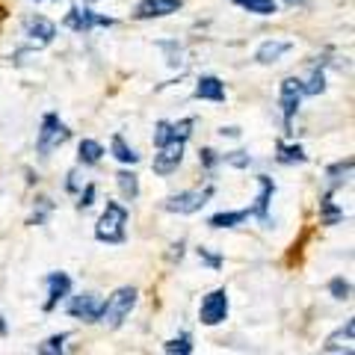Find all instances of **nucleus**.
<instances>
[{
  "label": "nucleus",
  "instance_id": "nucleus-1",
  "mask_svg": "<svg viewBox=\"0 0 355 355\" xmlns=\"http://www.w3.org/2000/svg\"><path fill=\"white\" fill-rule=\"evenodd\" d=\"M128 219H130V210L125 202H110L107 198V207L101 210V216L95 222V240L98 243H107V246H121L128 237Z\"/></svg>",
  "mask_w": 355,
  "mask_h": 355
},
{
  "label": "nucleus",
  "instance_id": "nucleus-2",
  "mask_svg": "<svg viewBox=\"0 0 355 355\" xmlns=\"http://www.w3.org/2000/svg\"><path fill=\"white\" fill-rule=\"evenodd\" d=\"M139 302V291L133 284H125V287H116L113 293H110L104 299V314H101V323L110 329V331H116L125 326V320L133 314V308H137Z\"/></svg>",
  "mask_w": 355,
  "mask_h": 355
},
{
  "label": "nucleus",
  "instance_id": "nucleus-3",
  "mask_svg": "<svg viewBox=\"0 0 355 355\" xmlns=\"http://www.w3.org/2000/svg\"><path fill=\"white\" fill-rule=\"evenodd\" d=\"M71 139V128L60 119V113H44L36 130V154L42 160H48L53 151L62 148Z\"/></svg>",
  "mask_w": 355,
  "mask_h": 355
},
{
  "label": "nucleus",
  "instance_id": "nucleus-4",
  "mask_svg": "<svg viewBox=\"0 0 355 355\" xmlns=\"http://www.w3.org/2000/svg\"><path fill=\"white\" fill-rule=\"evenodd\" d=\"M214 193H216V184L210 181V184H205V187H193V190H178V193H172V196H166L163 198V210L166 214H178V216H193V214H198L210 198H214Z\"/></svg>",
  "mask_w": 355,
  "mask_h": 355
},
{
  "label": "nucleus",
  "instance_id": "nucleus-5",
  "mask_svg": "<svg viewBox=\"0 0 355 355\" xmlns=\"http://www.w3.org/2000/svg\"><path fill=\"white\" fill-rule=\"evenodd\" d=\"M305 101V92H302V77H284L279 83V113H282V125L284 133H293V121L299 116V107Z\"/></svg>",
  "mask_w": 355,
  "mask_h": 355
},
{
  "label": "nucleus",
  "instance_id": "nucleus-6",
  "mask_svg": "<svg viewBox=\"0 0 355 355\" xmlns=\"http://www.w3.org/2000/svg\"><path fill=\"white\" fill-rule=\"evenodd\" d=\"M231 314V296H228V287H214L202 296L198 302V323L207 326V329H216L228 320Z\"/></svg>",
  "mask_w": 355,
  "mask_h": 355
},
{
  "label": "nucleus",
  "instance_id": "nucleus-7",
  "mask_svg": "<svg viewBox=\"0 0 355 355\" xmlns=\"http://www.w3.org/2000/svg\"><path fill=\"white\" fill-rule=\"evenodd\" d=\"M65 311H69V317L77 320V323H86V326H95L101 323V314H104V296L95 293V291H83L77 296H69L65 299Z\"/></svg>",
  "mask_w": 355,
  "mask_h": 355
},
{
  "label": "nucleus",
  "instance_id": "nucleus-8",
  "mask_svg": "<svg viewBox=\"0 0 355 355\" xmlns=\"http://www.w3.org/2000/svg\"><path fill=\"white\" fill-rule=\"evenodd\" d=\"M62 27L77 33V36H86V33H92L95 27H116V18L113 15H101V12H95V9H89V6L74 3L69 12H65Z\"/></svg>",
  "mask_w": 355,
  "mask_h": 355
},
{
  "label": "nucleus",
  "instance_id": "nucleus-9",
  "mask_svg": "<svg viewBox=\"0 0 355 355\" xmlns=\"http://www.w3.org/2000/svg\"><path fill=\"white\" fill-rule=\"evenodd\" d=\"M44 287H48V296H44V302H42V311L44 314H51V311H57L65 299L71 296V275L69 272H62V270H53L44 275Z\"/></svg>",
  "mask_w": 355,
  "mask_h": 355
},
{
  "label": "nucleus",
  "instance_id": "nucleus-10",
  "mask_svg": "<svg viewBox=\"0 0 355 355\" xmlns=\"http://www.w3.org/2000/svg\"><path fill=\"white\" fill-rule=\"evenodd\" d=\"M184 148H187V142H166L163 148H157V154H154V160H151V172L157 175V178H169L175 175L178 169H181V163H184Z\"/></svg>",
  "mask_w": 355,
  "mask_h": 355
},
{
  "label": "nucleus",
  "instance_id": "nucleus-11",
  "mask_svg": "<svg viewBox=\"0 0 355 355\" xmlns=\"http://www.w3.org/2000/svg\"><path fill=\"white\" fill-rule=\"evenodd\" d=\"M258 184V196H254V205L252 210V219H258L263 228H272V219H270V207H272V196H275V181L270 175H258L254 178Z\"/></svg>",
  "mask_w": 355,
  "mask_h": 355
},
{
  "label": "nucleus",
  "instance_id": "nucleus-12",
  "mask_svg": "<svg viewBox=\"0 0 355 355\" xmlns=\"http://www.w3.org/2000/svg\"><path fill=\"white\" fill-rule=\"evenodd\" d=\"M24 36L30 48H48L57 39V24L48 15H27L24 18Z\"/></svg>",
  "mask_w": 355,
  "mask_h": 355
},
{
  "label": "nucleus",
  "instance_id": "nucleus-13",
  "mask_svg": "<svg viewBox=\"0 0 355 355\" xmlns=\"http://www.w3.org/2000/svg\"><path fill=\"white\" fill-rule=\"evenodd\" d=\"M184 9V0H139L133 6L130 18L133 21H157V18H169Z\"/></svg>",
  "mask_w": 355,
  "mask_h": 355
},
{
  "label": "nucleus",
  "instance_id": "nucleus-14",
  "mask_svg": "<svg viewBox=\"0 0 355 355\" xmlns=\"http://www.w3.org/2000/svg\"><path fill=\"white\" fill-rule=\"evenodd\" d=\"M193 95L198 98V101H207V104H225V83H222V77L216 74H202L196 80V89H193Z\"/></svg>",
  "mask_w": 355,
  "mask_h": 355
},
{
  "label": "nucleus",
  "instance_id": "nucleus-15",
  "mask_svg": "<svg viewBox=\"0 0 355 355\" xmlns=\"http://www.w3.org/2000/svg\"><path fill=\"white\" fill-rule=\"evenodd\" d=\"M293 51V42H287V39H263L258 44V51H254V62L258 65H275V62H282L287 53Z\"/></svg>",
  "mask_w": 355,
  "mask_h": 355
},
{
  "label": "nucleus",
  "instance_id": "nucleus-16",
  "mask_svg": "<svg viewBox=\"0 0 355 355\" xmlns=\"http://www.w3.org/2000/svg\"><path fill=\"white\" fill-rule=\"evenodd\" d=\"M352 338H355V323H352V317H349L347 323L338 326L326 338V343H323L326 355H352Z\"/></svg>",
  "mask_w": 355,
  "mask_h": 355
},
{
  "label": "nucleus",
  "instance_id": "nucleus-17",
  "mask_svg": "<svg viewBox=\"0 0 355 355\" xmlns=\"http://www.w3.org/2000/svg\"><path fill=\"white\" fill-rule=\"evenodd\" d=\"M352 169H355V160H352V157L326 166V193L343 190V187L349 184V178H352Z\"/></svg>",
  "mask_w": 355,
  "mask_h": 355
},
{
  "label": "nucleus",
  "instance_id": "nucleus-18",
  "mask_svg": "<svg viewBox=\"0 0 355 355\" xmlns=\"http://www.w3.org/2000/svg\"><path fill=\"white\" fill-rule=\"evenodd\" d=\"M317 219H320V225H326V228H335V225H340V222L347 219L343 207L335 202V193L323 190V196H320V205H317Z\"/></svg>",
  "mask_w": 355,
  "mask_h": 355
},
{
  "label": "nucleus",
  "instance_id": "nucleus-19",
  "mask_svg": "<svg viewBox=\"0 0 355 355\" xmlns=\"http://www.w3.org/2000/svg\"><path fill=\"white\" fill-rule=\"evenodd\" d=\"M252 219V210L249 207H240V210H219V214H214L207 219V228L214 231H228V228H240L243 222Z\"/></svg>",
  "mask_w": 355,
  "mask_h": 355
},
{
  "label": "nucleus",
  "instance_id": "nucleus-20",
  "mask_svg": "<svg viewBox=\"0 0 355 355\" xmlns=\"http://www.w3.org/2000/svg\"><path fill=\"white\" fill-rule=\"evenodd\" d=\"M275 163H282V166H302V163H308L305 146H302V142L279 139V142H275Z\"/></svg>",
  "mask_w": 355,
  "mask_h": 355
},
{
  "label": "nucleus",
  "instance_id": "nucleus-21",
  "mask_svg": "<svg viewBox=\"0 0 355 355\" xmlns=\"http://www.w3.org/2000/svg\"><path fill=\"white\" fill-rule=\"evenodd\" d=\"M104 154H107V148L98 139L86 137V139L77 142V166H80V169H92V166H98L104 160Z\"/></svg>",
  "mask_w": 355,
  "mask_h": 355
},
{
  "label": "nucleus",
  "instance_id": "nucleus-22",
  "mask_svg": "<svg viewBox=\"0 0 355 355\" xmlns=\"http://www.w3.org/2000/svg\"><path fill=\"white\" fill-rule=\"evenodd\" d=\"M110 154L121 163V166H128V169H133V166L139 163V154H137V148L130 146V142L121 137V133H113V139H110Z\"/></svg>",
  "mask_w": 355,
  "mask_h": 355
},
{
  "label": "nucleus",
  "instance_id": "nucleus-23",
  "mask_svg": "<svg viewBox=\"0 0 355 355\" xmlns=\"http://www.w3.org/2000/svg\"><path fill=\"white\" fill-rule=\"evenodd\" d=\"M53 210H57V202H53L51 196H36V202H33V210H30V216H27V225H30V228L48 225V219H51Z\"/></svg>",
  "mask_w": 355,
  "mask_h": 355
},
{
  "label": "nucleus",
  "instance_id": "nucleus-24",
  "mask_svg": "<svg viewBox=\"0 0 355 355\" xmlns=\"http://www.w3.org/2000/svg\"><path fill=\"white\" fill-rule=\"evenodd\" d=\"M116 187H119V193L125 202H137L139 198V175L133 169H128V166L116 172Z\"/></svg>",
  "mask_w": 355,
  "mask_h": 355
},
{
  "label": "nucleus",
  "instance_id": "nucleus-25",
  "mask_svg": "<svg viewBox=\"0 0 355 355\" xmlns=\"http://www.w3.org/2000/svg\"><path fill=\"white\" fill-rule=\"evenodd\" d=\"M302 92H305V98H314V95L326 92V62L311 65L308 80H302Z\"/></svg>",
  "mask_w": 355,
  "mask_h": 355
},
{
  "label": "nucleus",
  "instance_id": "nucleus-26",
  "mask_svg": "<svg viewBox=\"0 0 355 355\" xmlns=\"http://www.w3.org/2000/svg\"><path fill=\"white\" fill-rule=\"evenodd\" d=\"M234 6H240L243 12L249 15H261V18H270L279 12V0H231Z\"/></svg>",
  "mask_w": 355,
  "mask_h": 355
},
{
  "label": "nucleus",
  "instance_id": "nucleus-27",
  "mask_svg": "<svg viewBox=\"0 0 355 355\" xmlns=\"http://www.w3.org/2000/svg\"><path fill=\"white\" fill-rule=\"evenodd\" d=\"M163 355H193V331L181 329L163 343Z\"/></svg>",
  "mask_w": 355,
  "mask_h": 355
},
{
  "label": "nucleus",
  "instance_id": "nucleus-28",
  "mask_svg": "<svg viewBox=\"0 0 355 355\" xmlns=\"http://www.w3.org/2000/svg\"><path fill=\"white\" fill-rule=\"evenodd\" d=\"M69 340H71V331H57V335L44 338L39 343V355H69Z\"/></svg>",
  "mask_w": 355,
  "mask_h": 355
},
{
  "label": "nucleus",
  "instance_id": "nucleus-29",
  "mask_svg": "<svg viewBox=\"0 0 355 355\" xmlns=\"http://www.w3.org/2000/svg\"><path fill=\"white\" fill-rule=\"evenodd\" d=\"M157 48L166 53V65H172V69H181L184 65V44L178 39H160Z\"/></svg>",
  "mask_w": 355,
  "mask_h": 355
},
{
  "label": "nucleus",
  "instance_id": "nucleus-30",
  "mask_svg": "<svg viewBox=\"0 0 355 355\" xmlns=\"http://www.w3.org/2000/svg\"><path fill=\"white\" fill-rule=\"evenodd\" d=\"M219 160H222V166H228V169H237V172L249 169V166L254 163V160H252V154H249V151H243V148H234V151L219 154Z\"/></svg>",
  "mask_w": 355,
  "mask_h": 355
},
{
  "label": "nucleus",
  "instance_id": "nucleus-31",
  "mask_svg": "<svg viewBox=\"0 0 355 355\" xmlns=\"http://www.w3.org/2000/svg\"><path fill=\"white\" fill-rule=\"evenodd\" d=\"M196 254H198V261H202L210 272H219L222 266H225V254L216 252V249H210V246H196Z\"/></svg>",
  "mask_w": 355,
  "mask_h": 355
},
{
  "label": "nucleus",
  "instance_id": "nucleus-32",
  "mask_svg": "<svg viewBox=\"0 0 355 355\" xmlns=\"http://www.w3.org/2000/svg\"><path fill=\"white\" fill-rule=\"evenodd\" d=\"M198 166H202V172H205V175H214L219 166H222L219 151H216V148H210V146H202V148H198Z\"/></svg>",
  "mask_w": 355,
  "mask_h": 355
},
{
  "label": "nucleus",
  "instance_id": "nucleus-33",
  "mask_svg": "<svg viewBox=\"0 0 355 355\" xmlns=\"http://www.w3.org/2000/svg\"><path fill=\"white\" fill-rule=\"evenodd\" d=\"M329 296L335 299V302H349V296H352L349 279H343V275H335V279L329 282Z\"/></svg>",
  "mask_w": 355,
  "mask_h": 355
},
{
  "label": "nucleus",
  "instance_id": "nucleus-34",
  "mask_svg": "<svg viewBox=\"0 0 355 355\" xmlns=\"http://www.w3.org/2000/svg\"><path fill=\"white\" fill-rule=\"evenodd\" d=\"M196 116H187V119H178V121H172V139L175 142H187L193 137V130H196Z\"/></svg>",
  "mask_w": 355,
  "mask_h": 355
},
{
  "label": "nucleus",
  "instance_id": "nucleus-35",
  "mask_svg": "<svg viewBox=\"0 0 355 355\" xmlns=\"http://www.w3.org/2000/svg\"><path fill=\"white\" fill-rule=\"evenodd\" d=\"M95 198H98V184H95V181H86V184H83V190L77 193V202H74V207L80 210V214H86V210L95 205Z\"/></svg>",
  "mask_w": 355,
  "mask_h": 355
},
{
  "label": "nucleus",
  "instance_id": "nucleus-36",
  "mask_svg": "<svg viewBox=\"0 0 355 355\" xmlns=\"http://www.w3.org/2000/svg\"><path fill=\"white\" fill-rule=\"evenodd\" d=\"M151 142H154V148H163L166 142H172V121H169V119H160L157 125H154Z\"/></svg>",
  "mask_w": 355,
  "mask_h": 355
},
{
  "label": "nucleus",
  "instance_id": "nucleus-37",
  "mask_svg": "<svg viewBox=\"0 0 355 355\" xmlns=\"http://www.w3.org/2000/svg\"><path fill=\"white\" fill-rule=\"evenodd\" d=\"M62 190L69 193V196H77L83 190V175H80V166H74V169H69V175H65V184H62Z\"/></svg>",
  "mask_w": 355,
  "mask_h": 355
},
{
  "label": "nucleus",
  "instance_id": "nucleus-38",
  "mask_svg": "<svg viewBox=\"0 0 355 355\" xmlns=\"http://www.w3.org/2000/svg\"><path fill=\"white\" fill-rule=\"evenodd\" d=\"M184 249H187V240H184V237L175 240L172 246H169V261H172V263H181V261H184Z\"/></svg>",
  "mask_w": 355,
  "mask_h": 355
},
{
  "label": "nucleus",
  "instance_id": "nucleus-39",
  "mask_svg": "<svg viewBox=\"0 0 355 355\" xmlns=\"http://www.w3.org/2000/svg\"><path fill=\"white\" fill-rule=\"evenodd\" d=\"M219 137H228V139H240L243 137V130L237 125H222L219 128Z\"/></svg>",
  "mask_w": 355,
  "mask_h": 355
},
{
  "label": "nucleus",
  "instance_id": "nucleus-40",
  "mask_svg": "<svg viewBox=\"0 0 355 355\" xmlns=\"http://www.w3.org/2000/svg\"><path fill=\"white\" fill-rule=\"evenodd\" d=\"M282 3L291 9H302V6H308V0H282Z\"/></svg>",
  "mask_w": 355,
  "mask_h": 355
},
{
  "label": "nucleus",
  "instance_id": "nucleus-41",
  "mask_svg": "<svg viewBox=\"0 0 355 355\" xmlns=\"http://www.w3.org/2000/svg\"><path fill=\"white\" fill-rule=\"evenodd\" d=\"M6 335H9V323H6L3 311H0V338H6Z\"/></svg>",
  "mask_w": 355,
  "mask_h": 355
},
{
  "label": "nucleus",
  "instance_id": "nucleus-42",
  "mask_svg": "<svg viewBox=\"0 0 355 355\" xmlns=\"http://www.w3.org/2000/svg\"><path fill=\"white\" fill-rule=\"evenodd\" d=\"M24 175H27V184L33 187V184H39V175L33 172V169H24Z\"/></svg>",
  "mask_w": 355,
  "mask_h": 355
},
{
  "label": "nucleus",
  "instance_id": "nucleus-43",
  "mask_svg": "<svg viewBox=\"0 0 355 355\" xmlns=\"http://www.w3.org/2000/svg\"><path fill=\"white\" fill-rule=\"evenodd\" d=\"M92 3H98V0H83V6H92Z\"/></svg>",
  "mask_w": 355,
  "mask_h": 355
},
{
  "label": "nucleus",
  "instance_id": "nucleus-44",
  "mask_svg": "<svg viewBox=\"0 0 355 355\" xmlns=\"http://www.w3.org/2000/svg\"><path fill=\"white\" fill-rule=\"evenodd\" d=\"M36 3H57V0H36Z\"/></svg>",
  "mask_w": 355,
  "mask_h": 355
}]
</instances>
